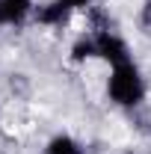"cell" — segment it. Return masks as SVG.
<instances>
[{"instance_id": "cell-1", "label": "cell", "mask_w": 151, "mask_h": 154, "mask_svg": "<svg viewBox=\"0 0 151 154\" xmlns=\"http://www.w3.org/2000/svg\"><path fill=\"white\" fill-rule=\"evenodd\" d=\"M110 95L119 104H136L142 98V80H139V74H136V68L131 62L116 65L113 80H110Z\"/></svg>"}, {"instance_id": "cell-2", "label": "cell", "mask_w": 151, "mask_h": 154, "mask_svg": "<svg viewBox=\"0 0 151 154\" xmlns=\"http://www.w3.org/2000/svg\"><path fill=\"white\" fill-rule=\"evenodd\" d=\"M95 51L104 59H110L113 65H125V62H128V48H125V42H119V38L110 36V33H98Z\"/></svg>"}, {"instance_id": "cell-3", "label": "cell", "mask_w": 151, "mask_h": 154, "mask_svg": "<svg viewBox=\"0 0 151 154\" xmlns=\"http://www.w3.org/2000/svg\"><path fill=\"white\" fill-rule=\"evenodd\" d=\"M30 0H0V24H15L27 15Z\"/></svg>"}, {"instance_id": "cell-4", "label": "cell", "mask_w": 151, "mask_h": 154, "mask_svg": "<svg viewBox=\"0 0 151 154\" xmlns=\"http://www.w3.org/2000/svg\"><path fill=\"white\" fill-rule=\"evenodd\" d=\"M65 12H68L65 0H57V3H51L48 9H42V12H39V21H42V24H57V21L65 18Z\"/></svg>"}, {"instance_id": "cell-5", "label": "cell", "mask_w": 151, "mask_h": 154, "mask_svg": "<svg viewBox=\"0 0 151 154\" xmlns=\"http://www.w3.org/2000/svg\"><path fill=\"white\" fill-rule=\"evenodd\" d=\"M48 154H80V148H77L68 136H59V139H54V142H51Z\"/></svg>"}, {"instance_id": "cell-6", "label": "cell", "mask_w": 151, "mask_h": 154, "mask_svg": "<svg viewBox=\"0 0 151 154\" xmlns=\"http://www.w3.org/2000/svg\"><path fill=\"white\" fill-rule=\"evenodd\" d=\"M89 54H95L92 42H77L74 45V59H83V57H89Z\"/></svg>"}, {"instance_id": "cell-7", "label": "cell", "mask_w": 151, "mask_h": 154, "mask_svg": "<svg viewBox=\"0 0 151 154\" xmlns=\"http://www.w3.org/2000/svg\"><path fill=\"white\" fill-rule=\"evenodd\" d=\"M142 27H145V30L151 33V0L145 3V6H142Z\"/></svg>"}, {"instance_id": "cell-8", "label": "cell", "mask_w": 151, "mask_h": 154, "mask_svg": "<svg viewBox=\"0 0 151 154\" xmlns=\"http://www.w3.org/2000/svg\"><path fill=\"white\" fill-rule=\"evenodd\" d=\"M86 3H89V0H65L68 9H74V6H86Z\"/></svg>"}]
</instances>
